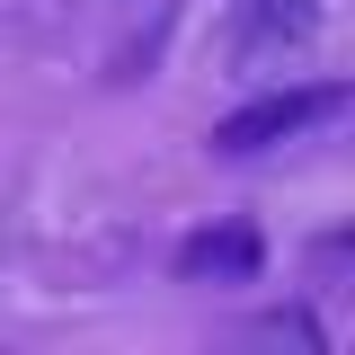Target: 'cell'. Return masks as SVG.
Wrapping results in <instances>:
<instances>
[{
  "label": "cell",
  "mask_w": 355,
  "mask_h": 355,
  "mask_svg": "<svg viewBox=\"0 0 355 355\" xmlns=\"http://www.w3.org/2000/svg\"><path fill=\"white\" fill-rule=\"evenodd\" d=\"M338 107H347V89H338V80H329V89H275V98H258V107L222 116V125H214V151H222V160H240V151H266V142H284V133L329 125Z\"/></svg>",
  "instance_id": "cell-1"
},
{
  "label": "cell",
  "mask_w": 355,
  "mask_h": 355,
  "mask_svg": "<svg viewBox=\"0 0 355 355\" xmlns=\"http://www.w3.org/2000/svg\"><path fill=\"white\" fill-rule=\"evenodd\" d=\"M258 266H266L258 222H205V231L178 240V275H187V284H249Z\"/></svg>",
  "instance_id": "cell-2"
},
{
  "label": "cell",
  "mask_w": 355,
  "mask_h": 355,
  "mask_svg": "<svg viewBox=\"0 0 355 355\" xmlns=\"http://www.w3.org/2000/svg\"><path fill=\"white\" fill-rule=\"evenodd\" d=\"M320 36V0H240L231 9V62H275Z\"/></svg>",
  "instance_id": "cell-3"
},
{
  "label": "cell",
  "mask_w": 355,
  "mask_h": 355,
  "mask_svg": "<svg viewBox=\"0 0 355 355\" xmlns=\"http://www.w3.org/2000/svg\"><path fill=\"white\" fill-rule=\"evenodd\" d=\"M249 347H320V329H311L302 311H266L258 329H249Z\"/></svg>",
  "instance_id": "cell-4"
}]
</instances>
